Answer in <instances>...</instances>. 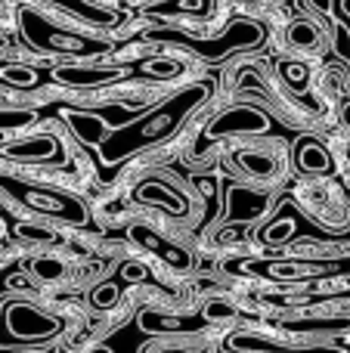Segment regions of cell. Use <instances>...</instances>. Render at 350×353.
Instances as JSON below:
<instances>
[{"label": "cell", "mask_w": 350, "mask_h": 353, "mask_svg": "<svg viewBox=\"0 0 350 353\" xmlns=\"http://www.w3.org/2000/svg\"><path fill=\"white\" fill-rule=\"evenodd\" d=\"M208 93H211V84L186 87L183 93H177L174 99H167V103L161 105V109H155L149 118H143L134 130L105 140V155H109V159H115L118 152H130V149H136V146H146V143H155V140H161V137H167L186 115H189L192 109H196L198 103H205V97H208Z\"/></svg>", "instance_id": "cell-1"}, {"label": "cell", "mask_w": 350, "mask_h": 353, "mask_svg": "<svg viewBox=\"0 0 350 353\" xmlns=\"http://www.w3.org/2000/svg\"><path fill=\"white\" fill-rule=\"evenodd\" d=\"M267 37L264 25L254 22V19H236L233 28L223 37H186L183 31H149V41H174V43H186L192 53H198L202 59H223L233 50H254L260 47Z\"/></svg>", "instance_id": "cell-2"}, {"label": "cell", "mask_w": 350, "mask_h": 353, "mask_svg": "<svg viewBox=\"0 0 350 353\" xmlns=\"http://www.w3.org/2000/svg\"><path fill=\"white\" fill-rule=\"evenodd\" d=\"M19 28L22 37L31 43L34 50L43 53H74V56H90V53H103L105 43L93 41L84 34H72V31H62L56 25H50L41 12H34L31 6H19Z\"/></svg>", "instance_id": "cell-3"}, {"label": "cell", "mask_w": 350, "mask_h": 353, "mask_svg": "<svg viewBox=\"0 0 350 353\" xmlns=\"http://www.w3.org/2000/svg\"><path fill=\"white\" fill-rule=\"evenodd\" d=\"M25 205H31L34 211H43V214H53V217H62V220H84V211H81L78 201L65 199V195H56V192H47V189H31V186H19L12 180H3Z\"/></svg>", "instance_id": "cell-4"}, {"label": "cell", "mask_w": 350, "mask_h": 353, "mask_svg": "<svg viewBox=\"0 0 350 353\" xmlns=\"http://www.w3.org/2000/svg\"><path fill=\"white\" fill-rule=\"evenodd\" d=\"M270 128V118L258 109H248V105H236V109L223 112L214 124L208 128V137L217 140V137L227 134H264Z\"/></svg>", "instance_id": "cell-5"}, {"label": "cell", "mask_w": 350, "mask_h": 353, "mask_svg": "<svg viewBox=\"0 0 350 353\" xmlns=\"http://www.w3.org/2000/svg\"><path fill=\"white\" fill-rule=\"evenodd\" d=\"M0 155L12 161H56L62 155V149L56 137H28V140L3 143Z\"/></svg>", "instance_id": "cell-6"}, {"label": "cell", "mask_w": 350, "mask_h": 353, "mask_svg": "<svg viewBox=\"0 0 350 353\" xmlns=\"http://www.w3.org/2000/svg\"><path fill=\"white\" fill-rule=\"evenodd\" d=\"M136 199L149 201V205H161L165 211H171V214H186V208H189V201H186L174 186H167L165 180H146V183H140V189H136Z\"/></svg>", "instance_id": "cell-7"}, {"label": "cell", "mask_w": 350, "mask_h": 353, "mask_svg": "<svg viewBox=\"0 0 350 353\" xmlns=\"http://www.w3.org/2000/svg\"><path fill=\"white\" fill-rule=\"evenodd\" d=\"M118 74H121L118 68H74V65L56 68V78L72 87H99L105 81H115Z\"/></svg>", "instance_id": "cell-8"}, {"label": "cell", "mask_w": 350, "mask_h": 353, "mask_svg": "<svg viewBox=\"0 0 350 353\" xmlns=\"http://www.w3.org/2000/svg\"><path fill=\"white\" fill-rule=\"evenodd\" d=\"M50 3H56L65 12H74L78 19H84V22H90V25H105V28H109V25L118 22L115 12L99 3H90V0H50Z\"/></svg>", "instance_id": "cell-9"}, {"label": "cell", "mask_w": 350, "mask_h": 353, "mask_svg": "<svg viewBox=\"0 0 350 353\" xmlns=\"http://www.w3.org/2000/svg\"><path fill=\"white\" fill-rule=\"evenodd\" d=\"M10 329L16 332V335H47V332L53 329V323H50L47 316H41V313H34L31 307L16 304L10 310Z\"/></svg>", "instance_id": "cell-10"}, {"label": "cell", "mask_w": 350, "mask_h": 353, "mask_svg": "<svg viewBox=\"0 0 350 353\" xmlns=\"http://www.w3.org/2000/svg\"><path fill=\"white\" fill-rule=\"evenodd\" d=\"M236 161H239L242 171H248L258 180H270V176L279 174V159L270 152H258V149H242L236 152Z\"/></svg>", "instance_id": "cell-11"}, {"label": "cell", "mask_w": 350, "mask_h": 353, "mask_svg": "<svg viewBox=\"0 0 350 353\" xmlns=\"http://www.w3.org/2000/svg\"><path fill=\"white\" fill-rule=\"evenodd\" d=\"M285 43L295 50H320L322 43V31L316 28L310 19H295V22H289V28H285Z\"/></svg>", "instance_id": "cell-12"}, {"label": "cell", "mask_w": 350, "mask_h": 353, "mask_svg": "<svg viewBox=\"0 0 350 353\" xmlns=\"http://www.w3.org/2000/svg\"><path fill=\"white\" fill-rule=\"evenodd\" d=\"M298 165L310 174H329L332 171V159H329V152L313 140L301 143V149H298Z\"/></svg>", "instance_id": "cell-13"}, {"label": "cell", "mask_w": 350, "mask_h": 353, "mask_svg": "<svg viewBox=\"0 0 350 353\" xmlns=\"http://www.w3.org/2000/svg\"><path fill=\"white\" fill-rule=\"evenodd\" d=\"M140 72L146 74V78H155V81H171V78H180V74H183V62L171 59V56H152V59L140 62Z\"/></svg>", "instance_id": "cell-14"}, {"label": "cell", "mask_w": 350, "mask_h": 353, "mask_svg": "<svg viewBox=\"0 0 350 353\" xmlns=\"http://www.w3.org/2000/svg\"><path fill=\"white\" fill-rule=\"evenodd\" d=\"M68 124H72L74 134L84 143H105V137H109V130L103 128V121H99L96 115H81V112H74V115H68Z\"/></svg>", "instance_id": "cell-15"}, {"label": "cell", "mask_w": 350, "mask_h": 353, "mask_svg": "<svg viewBox=\"0 0 350 353\" xmlns=\"http://www.w3.org/2000/svg\"><path fill=\"white\" fill-rule=\"evenodd\" d=\"M0 81L12 87H37L43 81V72L28 65H0Z\"/></svg>", "instance_id": "cell-16"}, {"label": "cell", "mask_w": 350, "mask_h": 353, "mask_svg": "<svg viewBox=\"0 0 350 353\" xmlns=\"http://www.w3.org/2000/svg\"><path fill=\"white\" fill-rule=\"evenodd\" d=\"M279 78L291 87V90H307L310 84V68L304 62H295V59H282L279 62Z\"/></svg>", "instance_id": "cell-17"}, {"label": "cell", "mask_w": 350, "mask_h": 353, "mask_svg": "<svg viewBox=\"0 0 350 353\" xmlns=\"http://www.w3.org/2000/svg\"><path fill=\"white\" fill-rule=\"evenodd\" d=\"M152 16L158 12H189V16H208L211 12V0H167L161 6H152Z\"/></svg>", "instance_id": "cell-18"}, {"label": "cell", "mask_w": 350, "mask_h": 353, "mask_svg": "<svg viewBox=\"0 0 350 353\" xmlns=\"http://www.w3.org/2000/svg\"><path fill=\"white\" fill-rule=\"evenodd\" d=\"M31 273L41 282H59L62 273H65V263H62L59 257H34V261H31Z\"/></svg>", "instance_id": "cell-19"}, {"label": "cell", "mask_w": 350, "mask_h": 353, "mask_svg": "<svg viewBox=\"0 0 350 353\" xmlns=\"http://www.w3.org/2000/svg\"><path fill=\"white\" fill-rule=\"evenodd\" d=\"M130 236L136 239V242L143 245V248H149V251H155V254H165V248L167 245L161 242L158 236H155L152 230H146V226H134V232H130Z\"/></svg>", "instance_id": "cell-20"}, {"label": "cell", "mask_w": 350, "mask_h": 353, "mask_svg": "<svg viewBox=\"0 0 350 353\" xmlns=\"http://www.w3.org/2000/svg\"><path fill=\"white\" fill-rule=\"evenodd\" d=\"M31 112H22V109H0V130L6 128H19V124H28L31 121Z\"/></svg>", "instance_id": "cell-21"}, {"label": "cell", "mask_w": 350, "mask_h": 353, "mask_svg": "<svg viewBox=\"0 0 350 353\" xmlns=\"http://www.w3.org/2000/svg\"><path fill=\"white\" fill-rule=\"evenodd\" d=\"M233 304H227V301H211L208 307H205V319H229L233 316Z\"/></svg>", "instance_id": "cell-22"}, {"label": "cell", "mask_w": 350, "mask_h": 353, "mask_svg": "<svg viewBox=\"0 0 350 353\" xmlns=\"http://www.w3.org/2000/svg\"><path fill=\"white\" fill-rule=\"evenodd\" d=\"M115 298H118V288L115 285H103V288H96V292H93V304H96V307H109Z\"/></svg>", "instance_id": "cell-23"}, {"label": "cell", "mask_w": 350, "mask_h": 353, "mask_svg": "<svg viewBox=\"0 0 350 353\" xmlns=\"http://www.w3.org/2000/svg\"><path fill=\"white\" fill-rule=\"evenodd\" d=\"M310 3H313L320 12H329V10H332V0H310Z\"/></svg>", "instance_id": "cell-24"}, {"label": "cell", "mask_w": 350, "mask_h": 353, "mask_svg": "<svg viewBox=\"0 0 350 353\" xmlns=\"http://www.w3.org/2000/svg\"><path fill=\"white\" fill-rule=\"evenodd\" d=\"M341 115H344V124H347V128H350V103L344 105V109H341Z\"/></svg>", "instance_id": "cell-25"}, {"label": "cell", "mask_w": 350, "mask_h": 353, "mask_svg": "<svg viewBox=\"0 0 350 353\" xmlns=\"http://www.w3.org/2000/svg\"><path fill=\"white\" fill-rule=\"evenodd\" d=\"M344 10H350V0H344Z\"/></svg>", "instance_id": "cell-26"}, {"label": "cell", "mask_w": 350, "mask_h": 353, "mask_svg": "<svg viewBox=\"0 0 350 353\" xmlns=\"http://www.w3.org/2000/svg\"><path fill=\"white\" fill-rule=\"evenodd\" d=\"M347 161H350V149H347Z\"/></svg>", "instance_id": "cell-27"}, {"label": "cell", "mask_w": 350, "mask_h": 353, "mask_svg": "<svg viewBox=\"0 0 350 353\" xmlns=\"http://www.w3.org/2000/svg\"><path fill=\"white\" fill-rule=\"evenodd\" d=\"M0 47H3V41H0Z\"/></svg>", "instance_id": "cell-28"}]
</instances>
